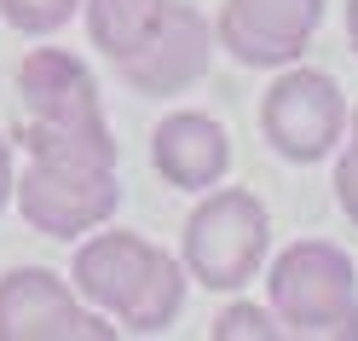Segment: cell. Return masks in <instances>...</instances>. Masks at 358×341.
Wrapping results in <instances>:
<instances>
[{
	"instance_id": "obj_1",
	"label": "cell",
	"mask_w": 358,
	"mask_h": 341,
	"mask_svg": "<svg viewBox=\"0 0 358 341\" xmlns=\"http://www.w3.org/2000/svg\"><path fill=\"white\" fill-rule=\"evenodd\" d=\"M266 307L278 312L283 335L312 341H358V272L352 255L329 237L283 243V255L266 260Z\"/></svg>"
},
{
	"instance_id": "obj_2",
	"label": "cell",
	"mask_w": 358,
	"mask_h": 341,
	"mask_svg": "<svg viewBox=\"0 0 358 341\" xmlns=\"http://www.w3.org/2000/svg\"><path fill=\"white\" fill-rule=\"evenodd\" d=\"M266 255H272V214H266V202L243 186H208L203 202L191 209L185 232H179L185 278L226 295V289H243L249 278H260Z\"/></svg>"
},
{
	"instance_id": "obj_3",
	"label": "cell",
	"mask_w": 358,
	"mask_h": 341,
	"mask_svg": "<svg viewBox=\"0 0 358 341\" xmlns=\"http://www.w3.org/2000/svg\"><path fill=\"white\" fill-rule=\"evenodd\" d=\"M12 209L24 214L29 232L58 237V243H76L87 232H99V225L122 209V186H116V168L29 156V168H17Z\"/></svg>"
},
{
	"instance_id": "obj_4",
	"label": "cell",
	"mask_w": 358,
	"mask_h": 341,
	"mask_svg": "<svg viewBox=\"0 0 358 341\" xmlns=\"http://www.w3.org/2000/svg\"><path fill=\"white\" fill-rule=\"evenodd\" d=\"M260 133L283 162H301V168L324 162L347 139V99L335 76L306 70V64H283L260 99Z\"/></svg>"
},
{
	"instance_id": "obj_5",
	"label": "cell",
	"mask_w": 358,
	"mask_h": 341,
	"mask_svg": "<svg viewBox=\"0 0 358 341\" xmlns=\"http://www.w3.org/2000/svg\"><path fill=\"white\" fill-rule=\"evenodd\" d=\"M122 330L104 324L76 295V284L52 278L47 266L0 272V341H116Z\"/></svg>"
},
{
	"instance_id": "obj_6",
	"label": "cell",
	"mask_w": 358,
	"mask_h": 341,
	"mask_svg": "<svg viewBox=\"0 0 358 341\" xmlns=\"http://www.w3.org/2000/svg\"><path fill=\"white\" fill-rule=\"evenodd\" d=\"M17 99H24V122L47 127V133H93L110 139L104 104H99V81L93 70L64 53V47H35L17 64Z\"/></svg>"
},
{
	"instance_id": "obj_7",
	"label": "cell",
	"mask_w": 358,
	"mask_h": 341,
	"mask_svg": "<svg viewBox=\"0 0 358 341\" xmlns=\"http://www.w3.org/2000/svg\"><path fill=\"white\" fill-rule=\"evenodd\" d=\"M318 24L324 0H226L214 41L249 70H283V64H301Z\"/></svg>"
},
{
	"instance_id": "obj_8",
	"label": "cell",
	"mask_w": 358,
	"mask_h": 341,
	"mask_svg": "<svg viewBox=\"0 0 358 341\" xmlns=\"http://www.w3.org/2000/svg\"><path fill=\"white\" fill-rule=\"evenodd\" d=\"M208 53H214L208 18L196 12V6H185V0H168L156 35H150L133 58H122L116 70H122V81L133 87V93H145V99H173V93H185V87L208 70Z\"/></svg>"
},
{
	"instance_id": "obj_9",
	"label": "cell",
	"mask_w": 358,
	"mask_h": 341,
	"mask_svg": "<svg viewBox=\"0 0 358 341\" xmlns=\"http://www.w3.org/2000/svg\"><path fill=\"white\" fill-rule=\"evenodd\" d=\"M156 255H162V249H156L150 237H139V232H93V237L76 249L70 284H76V295H81L93 312L122 318L127 301L139 295L145 272L156 266Z\"/></svg>"
},
{
	"instance_id": "obj_10",
	"label": "cell",
	"mask_w": 358,
	"mask_h": 341,
	"mask_svg": "<svg viewBox=\"0 0 358 341\" xmlns=\"http://www.w3.org/2000/svg\"><path fill=\"white\" fill-rule=\"evenodd\" d=\"M150 168L179 191H196L203 197L208 186H220L231 168V139L226 127L203 110H173L168 122H156L150 133Z\"/></svg>"
},
{
	"instance_id": "obj_11",
	"label": "cell",
	"mask_w": 358,
	"mask_h": 341,
	"mask_svg": "<svg viewBox=\"0 0 358 341\" xmlns=\"http://www.w3.org/2000/svg\"><path fill=\"white\" fill-rule=\"evenodd\" d=\"M81 6H87V35H93V47L110 64H122L156 35L168 0H81Z\"/></svg>"
},
{
	"instance_id": "obj_12",
	"label": "cell",
	"mask_w": 358,
	"mask_h": 341,
	"mask_svg": "<svg viewBox=\"0 0 358 341\" xmlns=\"http://www.w3.org/2000/svg\"><path fill=\"white\" fill-rule=\"evenodd\" d=\"M179 307H185V260L162 249L156 266L145 272L139 295H133L127 312L116 318V330H127V335H162L173 318H179Z\"/></svg>"
},
{
	"instance_id": "obj_13",
	"label": "cell",
	"mask_w": 358,
	"mask_h": 341,
	"mask_svg": "<svg viewBox=\"0 0 358 341\" xmlns=\"http://www.w3.org/2000/svg\"><path fill=\"white\" fill-rule=\"evenodd\" d=\"M214 341H283V324L272 307H255V301H237L214 318Z\"/></svg>"
},
{
	"instance_id": "obj_14",
	"label": "cell",
	"mask_w": 358,
	"mask_h": 341,
	"mask_svg": "<svg viewBox=\"0 0 358 341\" xmlns=\"http://www.w3.org/2000/svg\"><path fill=\"white\" fill-rule=\"evenodd\" d=\"M81 12V0H0V18L17 35H52Z\"/></svg>"
},
{
	"instance_id": "obj_15",
	"label": "cell",
	"mask_w": 358,
	"mask_h": 341,
	"mask_svg": "<svg viewBox=\"0 0 358 341\" xmlns=\"http://www.w3.org/2000/svg\"><path fill=\"white\" fill-rule=\"evenodd\" d=\"M335 202H341V214L358 225V145H335Z\"/></svg>"
},
{
	"instance_id": "obj_16",
	"label": "cell",
	"mask_w": 358,
	"mask_h": 341,
	"mask_svg": "<svg viewBox=\"0 0 358 341\" xmlns=\"http://www.w3.org/2000/svg\"><path fill=\"white\" fill-rule=\"evenodd\" d=\"M12 186H17V162H12V139L0 133V214H6V202H12Z\"/></svg>"
},
{
	"instance_id": "obj_17",
	"label": "cell",
	"mask_w": 358,
	"mask_h": 341,
	"mask_svg": "<svg viewBox=\"0 0 358 341\" xmlns=\"http://www.w3.org/2000/svg\"><path fill=\"white\" fill-rule=\"evenodd\" d=\"M347 35H352V47H358V0H347Z\"/></svg>"
},
{
	"instance_id": "obj_18",
	"label": "cell",
	"mask_w": 358,
	"mask_h": 341,
	"mask_svg": "<svg viewBox=\"0 0 358 341\" xmlns=\"http://www.w3.org/2000/svg\"><path fill=\"white\" fill-rule=\"evenodd\" d=\"M347 145H358V110H347Z\"/></svg>"
}]
</instances>
